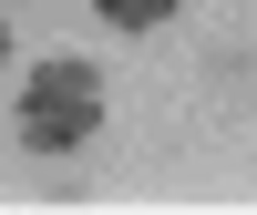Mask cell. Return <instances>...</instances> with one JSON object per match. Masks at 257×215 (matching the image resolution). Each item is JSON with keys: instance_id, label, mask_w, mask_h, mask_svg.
Wrapping results in <instances>:
<instances>
[{"instance_id": "cell-1", "label": "cell", "mask_w": 257, "mask_h": 215, "mask_svg": "<svg viewBox=\"0 0 257 215\" xmlns=\"http://www.w3.org/2000/svg\"><path fill=\"white\" fill-rule=\"evenodd\" d=\"M93 134H103V72L82 52L31 62L21 92H11V144H21V154H82Z\"/></svg>"}, {"instance_id": "cell-2", "label": "cell", "mask_w": 257, "mask_h": 215, "mask_svg": "<svg viewBox=\"0 0 257 215\" xmlns=\"http://www.w3.org/2000/svg\"><path fill=\"white\" fill-rule=\"evenodd\" d=\"M93 10L113 20V31H134V41H144V31H165V20L185 10V0H93Z\"/></svg>"}, {"instance_id": "cell-3", "label": "cell", "mask_w": 257, "mask_h": 215, "mask_svg": "<svg viewBox=\"0 0 257 215\" xmlns=\"http://www.w3.org/2000/svg\"><path fill=\"white\" fill-rule=\"evenodd\" d=\"M0 72H11V20H0Z\"/></svg>"}]
</instances>
